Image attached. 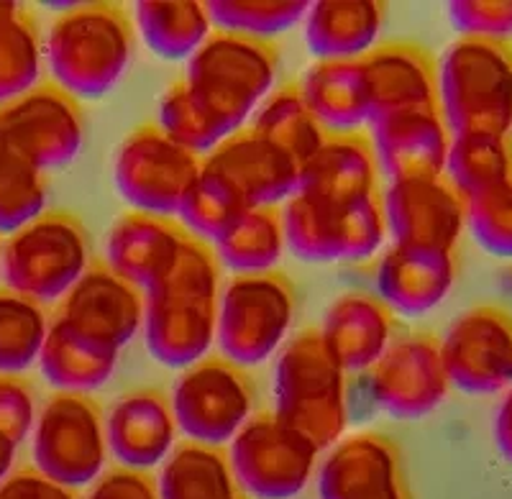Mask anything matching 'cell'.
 I'll return each instance as SVG.
<instances>
[{
    "mask_svg": "<svg viewBox=\"0 0 512 499\" xmlns=\"http://www.w3.org/2000/svg\"><path fill=\"white\" fill-rule=\"evenodd\" d=\"M221 264L205 241L187 236L177 262L144 292L146 349L169 369L205 359L216 341Z\"/></svg>",
    "mask_w": 512,
    "mask_h": 499,
    "instance_id": "1",
    "label": "cell"
},
{
    "mask_svg": "<svg viewBox=\"0 0 512 499\" xmlns=\"http://www.w3.org/2000/svg\"><path fill=\"white\" fill-rule=\"evenodd\" d=\"M54 85L72 98H103L134 54V24L116 3H82L59 13L44 44Z\"/></svg>",
    "mask_w": 512,
    "mask_h": 499,
    "instance_id": "2",
    "label": "cell"
},
{
    "mask_svg": "<svg viewBox=\"0 0 512 499\" xmlns=\"http://www.w3.org/2000/svg\"><path fill=\"white\" fill-rule=\"evenodd\" d=\"M280 52L272 41L213 31L187 59L190 95L228 136L249 126L277 80Z\"/></svg>",
    "mask_w": 512,
    "mask_h": 499,
    "instance_id": "3",
    "label": "cell"
},
{
    "mask_svg": "<svg viewBox=\"0 0 512 499\" xmlns=\"http://www.w3.org/2000/svg\"><path fill=\"white\" fill-rule=\"evenodd\" d=\"M274 415L308 438L318 453L344 438L346 372L313 328L287 341L274 364Z\"/></svg>",
    "mask_w": 512,
    "mask_h": 499,
    "instance_id": "4",
    "label": "cell"
},
{
    "mask_svg": "<svg viewBox=\"0 0 512 499\" xmlns=\"http://www.w3.org/2000/svg\"><path fill=\"white\" fill-rule=\"evenodd\" d=\"M438 111L451 136L512 131V39H459L438 62Z\"/></svg>",
    "mask_w": 512,
    "mask_h": 499,
    "instance_id": "5",
    "label": "cell"
},
{
    "mask_svg": "<svg viewBox=\"0 0 512 499\" xmlns=\"http://www.w3.org/2000/svg\"><path fill=\"white\" fill-rule=\"evenodd\" d=\"M88 267V233L77 215L64 210L41 213L0 246V274L8 290L39 305L62 300Z\"/></svg>",
    "mask_w": 512,
    "mask_h": 499,
    "instance_id": "6",
    "label": "cell"
},
{
    "mask_svg": "<svg viewBox=\"0 0 512 499\" xmlns=\"http://www.w3.org/2000/svg\"><path fill=\"white\" fill-rule=\"evenodd\" d=\"M295 318V290L280 272L233 274L221 290L216 341L236 366L267 361L285 343Z\"/></svg>",
    "mask_w": 512,
    "mask_h": 499,
    "instance_id": "7",
    "label": "cell"
},
{
    "mask_svg": "<svg viewBox=\"0 0 512 499\" xmlns=\"http://www.w3.org/2000/svg\"><path fill=\"white\" fill-rule=\"evenodd\" d=\"M282 223L292 254L310 264L364 262L387 238L379 195L331 203L295 192L282 208Z\"/></svg>",
    "mask_w": 512,
    "mask_h": 499,
    "instance_id": "8",
    "label": "cell"
},
{
    "mask_svg": "<svg viewBox=\"0 0 512 499\" xmlns=\"http://www.w3.org/2000/svg\"><path fill=\"white\" fill-rule=\"evenodd\" d=\"M203 157L169 139L157 123L134 128L113 159V182L139 213L172 218L198 180Z\"/></svg>",
    "mask_w": 512,
    "mask_h": 499,
    "instance_id": "9",
    "label": "cell"
},
{
    "mask_svg": "<svg viewBox=\"0 0 512 499\" xmlns=\"http://www.w3.org/2000/svg\"><path fill=\"white\" fill-rule=\"evenodd\" d=\"M34 464L67 489L93 484L105 466L108 441L98 402L88 395L57 392L34 423Z\"/></svg>",
    "mask_w": 512,
    "mask_h": 499,
    "instance_id": "10",
    "label": "cell"
},
{
    "mask_svg": "<svg viewBox=\"0 0 512 499\" xmlns=\"http://www.w3.org/2000/svg\"><path fill=\"white\" fill-rule=\"evenodd\" d=\"M318 448L274 412H259L233 436L228 466L254 499H292L308 487Z\"/></svg>",
    "mask_w": 512,
    "mask_h": 499,
    "instance_id": "11",
    "label": "cell"
},
{
    "mask_svg": "<svg viewBox=\"0 0 512 499\" xmlns=\"http://www.w3.org/2000/svg\"><path fill=\"white\" fill-rule=\"evenodd\" d=\"M169 402L177 430H182L190 443L221 448L223 443H231L251 418L254 389L241 366L223 356H205L182 372Z\"/></svg>",
    "mask_w": 512,
    "mask_h": 499,
    "instance_id": "12",
    "label": "cell"
},
{
    "mask_svg": "<svg viewBox=\"0 0 512 499\" xmlns=\"http://www.w3.org/2000/svg\"><path fill=\"white\" fill-rule=\"evenodd\" d=\"M441 359L448 382L466 395H497L512 384V313L477 305L448 325Z\"/></svg>",
    "mask_w": 512,
    "mask_h": 499,
    "instance_id": "13",
    "label": "cell"
},
{
    "mask_svg": "<svg viewBox=\"0 0 512 499\" xmlns=\"http://www.w3.org/2000/svg\"><path fill=\"white\" fill-rule=\"evenodd\" d=\"M82 136L80 105L54 82H39L21 98L0 105V139L44 172L70 164L80 154Z\"/></svg>",
    "mask_w": 512,
    "mask_h": 499,
    "instance_id": "14",
    "label": "cell"
},
{
    "mask_svg": "<svg viewBox=\"0 0 512 499\" xmlns=\"http://www.w3.org/2000/svg\"><path fill=\"white\" fill-rule=\"evenodd\" d=\"M451 382L441 359V341L433 333H408L390 343L369 369L372 400L387 415L418 420L446 400Z\"/></svg>",
    "mask_w": 512,
    "mask_h": 499,
    "instance_id": "15",
    "label": "cell"
},
{
    "mask_svg": "<svg viewBox=\"0 0 512 499\" xmlns=\"http://www.w3.org/2000/svg\"><path fill=\"white\" fill-rule=\"evenodd\" d=\"M382 213L395 244L410 249L454 251L466 226L464 198L443 175L390 182Z\"/></svg>",
    "mask_w": 512,
    "mask_h": 499,
    "instance_id": "16",
    "label": "cell"
},
{
    "mask_svg": "<svg viewBox=\"0 0 512 499\" xmlns=\"http://www.w3.org/2000/svg\"><path fill=\"white\" fill-rule=\"evenodd\" d=\"M57 320L121 354L144 328V292L118 277L105 262H95L62 297Z\"/></svg>",
    "mask_w": 512,
    "mask_h": 499,
    "instance_id": "17",
    "label": "cell"
},
{
    "mask_svg": "<svg viewBox=\"0 0 512 499\" xmlns=\"http://www.w3.org/2000/svg\"><path fill=\"white\" fill-rule=\"evenodd\" d=\"M203 167L226 177L249 208H277L287 203L300 185V164L249 126L205 154Z\"/></svg>",
    "mask_w": 512,
    "mask_h": 499,
    "instance_id": "18",
    "label": "cell"
},
{
    "mask_svg": "<svg viewBox=\"0 0 512 499\" xmlns=\"http://www.w3.org/2000/svg\"><path fill=\"white\" fill-rule=\"evenodd\" d=\"M359 64L372 121L405 111H438V64L420 44L387 41L364 54Z\"/></svg>",
    "mask_w": 512,
    "mask_h": 499,
    "instance_id": "19",
    "label": "cell"
},
{
    "mask_svg": "<svg viewBox=\"0 0 512 499\" xmlns=\"http://www.w3.org/2000/svg\"><path fill=\"white\" fill-rule=\"evenodd\" d=\"M320 499H408L400 456L379 433L341 438L318 474Z\"/></svg>",
    "mask_w": 512,
    "mask_h": 499,
    "instance_id": "20",
    "label": "cell"
},
{
    "mask_svg": "<svg viewBox=\"0 0 512 499\" xmlns=\"http://www.w3.org/2000/svg\"><path fill=\"white\" fill-rule=\"evenodd\" d=\"M372 149L377 167L390 182L441 177L446 169L451 131L441 111H405L372 121Z\"/></svg>",
    "mask_w": 512,
    "mask_h": 499,
    "instance_id": "21",
    "label": "cell"
},
{
    "mask_svg": "<svg viewBox=\"0 0 512 499\" xmlns=\"http://www.w3.org/2000/svg\"><path fill=\"white\" fill-rule=\"evenodd\" d=\"M177 420L172 402L157 389L123 395L105 418V441L123 469L144 471L175 451Z\"/></svg>",
    "mask_w": 512,
    "mask_h": 499,
    "instance_id": "22",
    "label": "cell"
},
{
    "mask_svg": "<svg viewBox=\"0 0 512 499\" xmlns=\"http://www.w3.org/2000/svg\"><path fill=\"white\" fill-rule=\"evenodd\" d=\"M190 233L172 218L131 210L113 223L105 241V264L146 292L172 269Z\"/></svg>",
    "mask_w": 512,
    "mask_h": 499,
    "instance_id": "23",
    "label": "cell"
},
{
    "mask_svg": "<svg viewBox=\"0 0 512 499\" xmlns=\"http://www.w3.org/2000/svg\"><path fill=\"white\" fill-rule=\"evenodd\" d=\"M456 282L454 251L390 246L377 264V297L392 313L418 318L448 297Z\"/></svg>",
    "mask_w": 512,
    "mask_h": 499,
    "instance_id": "24",
    "label": "cell"
},
{
    "mask_svg": "<svg viewBox=\"0 0 512 499\" xmlns=\"http://www.w3.org/2000/svg\"><path fill=\"white\" fill-rule=\"evenodd\" d=\"M377 175V157L367 134H328L320 149L300 167L297 192L331 203H356L377 195Z\"/></svg>",
    "mask_w": 512,
    "mask_h": 499,
    "instance_id": "25",
    "label": "cell"
},
{
    "mask_svg": "<svg viewBox=\"0 0 512 499\" xmlns=\"http://www.w3.org/2000/svg\"><path fill=\"white\" fill-rule=\"evenodd\" d=\"M392 310L367 292H346L328 308L320 336L344 372L372 369L392 343Z\"/></svg>",
    "mask_w": 512,
    "mask_h": 499,
    "instance_id": "26",
    "label": "cell"
},
{
    "mask_svg": "<svg viewBox=\"0 0 512 499\" xmlns=\"http://www.w3.org/2000/svg\"><path fill=\"white\" fill-rule=\"evenodd\" d=\"M315 121L326 134H349L372 121L367 82L359 59H326L315 62L297 82Z\"/></svg>",
    "mask_w": 512,
    "mask_h": 499,
    "instance_id": "27",
    "label": "cell"
},
{
    "mask_svg": "<svg viewBox=\"0 0 512 499\" xmlns=\"http://www.w3.org/2000/svg\"><path fill=\"white\" fill-rule=\"evenodd\" d=\"M382 26L384 6L377 0H320L305 13V41L318 62L361 59Z\"/></svg>",
    "mask_w": 512,
    "mask_h": 499,
    "instance_id": "28",
    "label": "cell"
},
{
    "mask_svg": "<svg viewBox=\"0 0 512 499\" xmlns=\"http://www.w3.org/2000/svg\"><path fill=\"white\" fill-rule=\"evenodd\" d=\"M118 356V351L105 349L54 318L49 323L47 341L41 346L39 366L47 382L59 392L88 395L113 377Z\"/></svg>",
    "mask_w": 512,
    "mask_h": 499,
    "instance_id": "29",
    "label": "cell"
},
{
    "mask_svg": "<svg viewBox=\"0 0 512 499\" xmlns=\"http://www.w3.org/2000/svg\"><path fill=\"white\" fill-rule=\"evenodd\" d=\"M134 16L146 47L169 62L190 59L213 34L208 3L200 0H141Z\"/></svg>",
    "mask_w": 512,
    "mask_h": 499,
    "instance_id": "30",
    "label": "cell"
},
{
    "mask_svg": "<svg viewBox=\"0 0 512 499\" xmlns=\"http://www.w3.org/2000/svg\"><path fill=\"white\" fill-rule=\"evenodd\" d=\"M287 249L280 208H249L213 241L221 267L233 274L274 272Z\"/></svg>",
    "mask_w": 512,
    "mask_h": 499,
    "instance_id": "31",
    "label": "cell"
},
{
    "mask_svg": "<svg viewBox=\"0 0 512 499\" xmlns=\"http://www.w3.org/2000/svg\"><path fill=\"white\" fill-rule=\"evenodd\" d=\"M159 499H241V494L221 448L185 443L164 464Z\"/></svg>",
    "mask_w": 512,
    "mask_h": 499,
    "instance_id": "32",
    "label": "cell"
},
{
    "mask_svg": "<svg viewBox=\"0 0 512 499\" xmlns=\"http://www.w3.org/2000/svg\"><path fill=\"white\" fill-rule=\"evenodd\" d=\"M249 128L285 149L300 167L326 141V128L315 121L297 82L272 90L269 98L251 116Z\"/></svg>",
    "mask_w": 512,
    "mask_h": 499,
    "instance_id": "33",
    "label": "cell"
},
{
    "mask_svg": "<svg viewBox=\"0 0 512 499\" xmlns=\"http://www.w3.org/2000/svg\"><path fill=\"white\" fill-rule=\"evenodd\" d=\"M443 177L464 200L502 185L512 177V139L492 134L451 136Z\"/></svg>",
    "mask_w": 512,
    "mask_h": 499,
    "instance_id": "34",
    "label": "cell"
},
{
    "mask_svg": "<svg viewBox=\"0 0 512 499\" xmlns=\"http://www.w3.org/2000/svg\"><path fill=\"white\" fill-rule=\"evenodd\" d=\"M39 26L16 3L0 8V105L21 98L39 85L41 75Z\"/></svg>",
    "mask_w": 512,
    "mask_h": 499,
    "instance_id": "35",
    "label": "cell"
},
{
    "mask_svg": "<svg viewBox=\"0 0 512 499\" xmlns=\"http://www.w3.org/2000/svg\"><path fill=\"white\" fill-rule=\"evenodd\" d=\"M49 320L39 302L0 290V374H21L39 361Z\"/></svg>",
    "mask_w": 512,
    "mask_h": 499,
    "instance_id": "36",
    "label": "cell"
},
{
    "mask_svg": "<svg viewBox=\"0 0 512 499\" xmlns=\"http://www.w3.org/2000/svg\"><path fill=\"white\" fill-rule=\"evenodd\" d=\"M47 177L29 157L0 139V233L24 228L44 213Z\"/></svg>",
    "mask_w": 512,
    "mask_h": 499,
    "instance_id": "37",
    "label": "cell"
},
{
    "mask_svg": "<svg viewBox=\"0 0 512 499\" xmlns=\"http://www.w3.org/2000/svg\"><path fill=\"white\" fill-rule=\"evenodd\" d=\"M305 0H210L208 13L216 31L269 41L303 21Z\"/></svg>",
    "mask_w": 512,
    "mask_h": 499,
    "instance_id": "38",
    "label": "cell"
},
{
    "mask_svg": "<svg viewBox=\"0 0 512 499\" xmlns=\"http://www.w3.org/2000/svg\"><path fill=\"white\" fill-rule=\"evenodd\" d=\"M244 210H249V205L241 200L239 192L233 190L231 182L213 169L203 167L177 215L187 226L190 236L208 244V241H216Z\"/></svg>",
    "mask_w": 512,
    "mask_h": 499,
    "instance_id": "39",
    "label": "cell"
},
{
    "mask_svg": "<svg viewBox=\"0 0 512 499\" xmlns=\"http://www.w3.org/2000/svg\"><path fill=\"white\" fill-rule=\"evenodd\" d=\"M157 126L162 128L169 139L185 146L192 154H198V157H205L221 141L228 139L226 131L208 116V111L198 100L192 98L185 80L172 82L167 93L162 95Z\"/></svg>",
    "mask_w": 512,
    "mask_h": 499,
    "instance_id": "40",
    "label": "cell"
},
{
    "mask_svg": "<svg viewBox=\"0 0 512 499\" xmlns=\"http://www.w3.org/2000/svg\"><path fill=\"white\" fill-rule=\"evenodd\" d=\"M464 203L474 241L497 259H512V177Z\"/></svg>",
    "mask_w": 512,
    "mask_h": 499,
    "instance_id": "41",
    "label": "cell"
},
{
    "mask_svg": "<svg viewBox=\"0 0 512 499\" xmlns=\"http://www.w3.org/2000/svg\"><path fill=\"white\" fill-rule=\"evenodd\" d=\"M448 21L461 39H510L512 0H456L448 3Z\"/></svg>",
    "mask_w": 512,
    "mask_h": 499,
    "instance_id": "42",
    "label": "cell"
},
{
    "mask_svg": "<svg viewBox=\"0 0 512 499\" xmlns=\"http://www.w3.org/2000/svg\"><path fill=\"white\" fill-rule=\"evenodd\" d=\"M36 423L34 392L18 374H0V438L21 446Z\"/></svg>",
    "mask_w": 512,
    "mask_h": 499,
    "instance_id": "43",
    "label": "cell"
},
{
    "mask_svg": "<svg viewBox=\"0 0 512 499\" xmlns=\"http://www.w3.org/2000/svg\"><path fill=\"white\" fill-rule=\"evenodd\" d=\"M85 499H159V487L134 469H113L98 476Z\"/></svg>",
    "mask_w": 512,
    "mask_h": 499,
    "instance_id": "44",
    "label": "cell"
},
{
    "mask_svg": "<svg viewBox=\"0 0 512 499\" xmlns=\"http://www.w3.org/2000/svg\"><path fill=\"white\" fill-rule=\"evenodd\" d=\"M0 499H75V492L44 476L39 469H21L0 482Z\"/></svg>",
    "mask_w": 512,
    "mask_h": 499,
    "instance_id": "45",
    "label": "cell"
},
{
    "mask_svg": "<svg viewBox=\"0 0 512 499\" xmlns=\"http://www.w3.org/2000/svg\"><path fill=\"white\" fill-rule=\"evenodd\" d=\"M495 443L500 453L512 464V384L505 389L495 415Z\"/></svg>",
    "mask_w": 512,
    "mask_h": 499,
    "instance_id": "46",
    "label": "cell"
},
{
    "mask_svg": "<svg viewBox=\"0 0 512 499\" xmlns=\"http://www.w3.org/2000/svg\"><path fill=\"white\" fill-rule=\"evenodd\" d=\"M13 459H16V446L0 438V482H3L8 476V471H11Z\"/></svg>",
    "mask_w": 512,
    "mask_h": 499,
    "instance_id": "47",
    "label": "cell"
},
{
    "mask_svg": "<svg viewBox=\"0 0 512 499\" xmlns=\"http://www.w3.org/2000/svg\"><path fill=\"white\" fill-rule=\"evenodd\" d=\"M3 6H6V3H0V8H3Z\"/></svg>",
    "mask_w": 512,
    "mask_h": 499,
    "instance_id": "48",
    "label": "cell"
}]
</instances>
